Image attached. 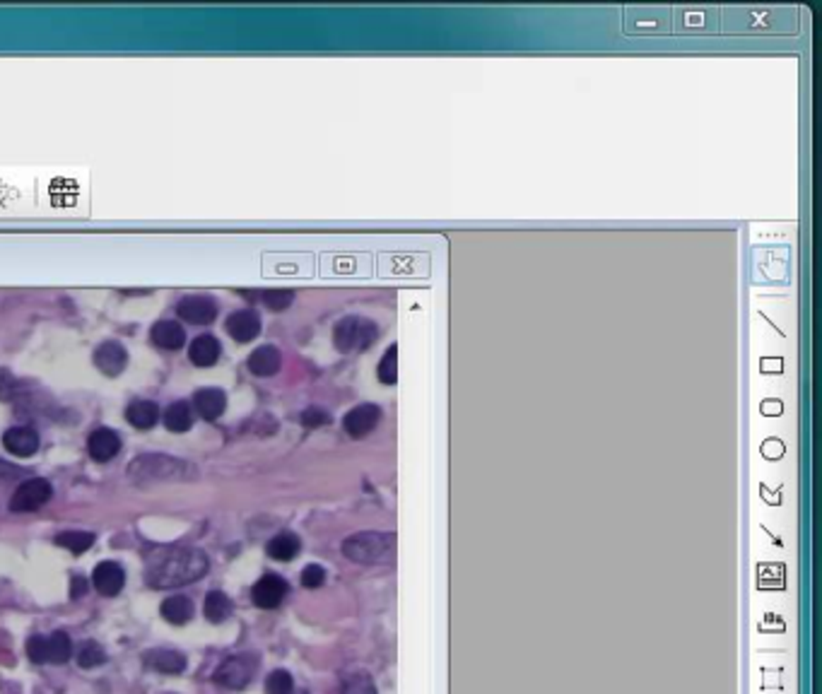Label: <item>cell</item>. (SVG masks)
I'll use <instances>...</instances> for the list:
<instances>
[{
    "instance_id": "obj_30",
    "label": "cell",
    "mask_w": 822,
    "mask_h": 694,
    "mask_svg": "<svg viewBox=\"0 0 822 694\" xmlns=\"http://www.w3.org/2000/svg\"><path fill=\"white\" fill-rule=\"evenodd\" d=\"M232 611H234L232 601H230V596H227V593H222V591H210V593L205 596L203 612H205V617H208V620H210L212 624L225 622L227 617L232 615Z\"/></svg>"
},
{
    "instance_id": "obj_4",
    "label": "cell",
    "mask_w": 822,
    "mask_h": 694,
    "mask_svg": "<svg viewBox=\"0 0 822 694\" xmlns=\"http://www.w3.org/2000/svg\"><path fill=\"white\" fill-rule=\"evenodd\" d=\"M189 475V465L167 454H142V456H135L128 465V477L135 484L171 483V480H181Z\"/></svg>"
},
{
    "instance_id": "obj_25",
    "label": "cell",
    "mask_w": 822,
    "mask_h": 694,
    "mask_svg": "<svg viewBox=\"0 0 822 694\" xmlns=\"http://www.w3.org/2000/svg\"><path fill=\"white\" fill-rule=\"evenodd\" d=\"M126 420L142 432L152 429L160 420V407H157L155 400H133L126 410Z\"/></svg>"
},
{
    "instance_id": "obj_40",
    "label": "cell",
    "mask_w": 822,
    "mask_h": 694,
    "mask_svg": "<svg viewBox=\"0 0 822 694\" xmlns=\"http://www.w3.org/2000/svg\"><path fill=\"white\" fill-rule=\"evenodd\" d=\"M17 393H22V384L7 369L0 367V400H13Z\"/></svg>"
},
{
    "instance_id": "obj_12",
    "label": "cell",
    "mask_w": 822,
    "mask_h": 694,
    "mask_svg": "<svg viewBox=\"0 0 822 694\" xmlns=\"http://www.w3.org/2000/svg\"><path fill=\"white\" fill-rule=\"evenodd\" d=\"M51 483L44 477H29L24 483L15 490L13 499H10V509L15 513H27L42 509L46 502L51 499Z\"/></svg>"
},
{
    "instance_id": "obj_13",
    "label": "cell",
    "mask_w": 822,
    "mask_h": 694,
    "mask_svg": "<svg viewBox=\"0 0 822 694\" xmlns=\"http://www.w3.org/2000/svg\"><path fill=\"white\" fill-rule=\"evenodd\" d=\"M288 593H289V586L282 576L266 574V576H260L259 582L253 583L251 601L256 608H260V611H275V608H278V605L288 598Z\"/></svg>"
},
{
    "instance_id": "obj_5",
    "label": "cell",
    "mask_w": 822,
    "mask_h": 694,
    "mask_svg": "<svg viewBox=\"0 0 822 694\" xmlns=\"http://www.w3.org/2000/svg\"><path fill=\"white\" fill-rule=\"evenodd\" d=\"M622 15V32L630 36H666L673 32V15L668 5H627Z\"/></svg>"
},
{
    "instance_id": "obj_17",
    "label": "cell",
    "mask_w": 822,
    "mask_h": 694,
    "mask_svg": "<svg viewBox=\"0 0 822 694\" xmlns=\"http://www.w3.org/2000/svg\"><path fill=\"white\" fill-rule=\"evenodd\" d=\"M92 583H94V589L102 596H119L123 586H126V572H123L119 562H99L94 572H92Z\"/></svg>"
},
{
    "instance_id": "obj_33",
    "label": "cell",
    "mask_w": 822,
    "mask_h": 694,
    "mask_svg": "<svg viewBox=\"0 0 822 694\" xmlns=\"http://www.w3.org/2000/svg\"><path fill=\"white\" fill-rule=\"evenodd\" d=\"M56 545L71 550L73 554H83L94 545V533H87V531H65V533H61L56 538Z\"/></svg>"
},
{
    "instance_id": "obj_38",
    "label": "cell",
    "mask_w": 822,
    "mask_h": 694,
    "mask_svg": "<svg viewBox=\"0 0 822 694\" xmlns=\"http://www.w3.org/2000/svg\"><path fill=\"white\" fill-rule=\"evenodd\" d=\"M27 656H29V660H34V663H49V649H46V637H42V634H34V637H29Z\"/></svg>"
},
{
    "instance_id": "obj_3",
    "label": "cell",
    "mask_w": 822,
    "mask_h": 694,
    "mask_svg": "<svg viewBox=\"0 0 822 694\" xmlns=\"http://www.w3.org/2000/svg\"><path fill=\"white\" fill-rule=\"evenodd\" d=\"M396 535L362 531L343 542V554L355 564H387L394 560Z\"/></svg>"
},
{
    "instance_id": "obj_11",
    "label": "cell",
    "mask_w": 822,
    "mask_h": 694,
    "mask_svg": "<svg viewBox=\"0 0 822 694\" xmlns=\"http://www.w3.org/2000/svg\"><path fill=\"white\" fill-rule=\"evenodd\" d=\"M259 668V659L253 653H240V656H230L220 663L215 670V682L227 689H244L251 682L253 673Z\"/></svg>"
},
{
    "instance_id": "obj_6",
    "label": "cell",
    "mask_w": 822,
    "mask_h": 694,
    "mask_svg": "<svg viewBox=\"0 0 822 694\" xmlns=\"http://www.w3.org/2000/svg\"><path fill=\"white\" fill-rule=\"evenodd\" d=\"M379 336V326L365 316H345L333 328V345L343 355H355V352L369 350Z\"/></svg>"
},
{
    "instance_id": "obj_35",
    "label": "cell",
    "mask_w": 822,
    "mask_h": 694,
    "mask_svg": "<svg viewBox=\"0 0 822 694\" xmlns=\"http://www.w3.org/2000/svg\"><path fill=\"white\" fill-rule=\"evenodd\" d=\"M260 299H263V304H266L270 311L280 314V311H288V308L292 307V302H295V292H292V289H266V292L260 295Z\"/></svg>"
},
{
    "instance_id": "obj_45",
    "label": "cell",
    "mask_w": 822,
    "mask_h": 694,
    "mask_svg": "<svg viewBox=\"0 0 822 694\" xmlns=\"http://www.w3.org/2000/svg\"><path fill=\"white\" fill-rule=\"evenodd\" d=\"M15 473H17V470H13L10 465H5V463H0V475H15Z\"/></svg>"
},
{
    "instance_id": "obj_39",
    "label": "cell",
    "mask_w": 822,
    "mask_h": 694,
    "mask_svg": "<svg viewBox=\"0 0 822 694\" xmlns=\"http://www.w3.org/2000/svg\"><path fill=\"white\" fill-rule=\"evenodd\" d=\"M326 583V569L321 564H307L302 569V586L304 589H318Z\"/></svg>"
},
{
    "instance_id": "obj_14",
    "label": "cell",
    "mask_w": 822,
    "mask_h": 694,
    "mask_svg": "<svg viewBox=\"0 0 822 694\" xmlns=\"http://www.w3.org/2000/svg\"><path fill=\"white\" fill-rule=\"evenodd\" d=\"M92 359H94L97 372L109 376V379L121 376L128 367V352L119 340H104L102 345H97V350H94Z\"/></svg>"
},
{
    "instance_id": "obj_18",
    "label": "cell",
    "mask_w": 822,
    "mask_h": 694,
    "mask_svg": "<svg viewBox=\"0 0 822 694\" xmlns=\"http://www.w3.org/2000/svg\"><path fill=\"white\" fill-rule=\"evenodd\" d=\"M225 330L227 336L237 340V343H251L253 337H259L260 333V316L253 308L234 311V314L227 316Z\"/></svg>"
},
{
    "instance_id": "obj_41",
    "label": "cell",
    "mask_w": 822,
    "mask_h": 694,
    "mask_svg": "<svg viewBox=\"0 0 822 694\" xmlns=\"http://www.w3.org/2000/svg\"><path fill=\"white\" fill-rule=\"evenodd\" d=\"M328 422H330V415L326 413V410H321V407L311 406V407H307V410L302 413V425H304V427H309V429L326 427Z\"/></svg>"
},
{
    "instance_id": "obj_24",
    "label": "cell",
    "mask_w": 822,
    "mask_h": 694,
    "mask_svg": "<svg viewBox=\"0 0 822 694\" xmlns=\"http://www.w3.org/2000/svg\"><path fill=\"white\" fill-rule=\"evenodd\" d=\"M150 337H152V343H155L157 347L176 352L181 350L183 343H186V330H183L176 321H160L152 326Z\"/></svg>"
},
{
    "instance_id": "obj_29",
    "label": "cell",
    "mask_w": 822,
    "mask_h": 694,
    "mask_svg": "<svg viewBox=\"0 0 822 694\" xmlns=\"http://www.w3.org/2000/svg\"><path fill=\"white\" fill-rule=\"evenodd\" d=\"M162 617L167 620L169 624H176V627H181L193 617L196 608H193V601L189 596H171L167 598L160 608Z\"/></svg>"
},
{
    "instance_id": "obj_20",
    "label": "cell",
    "mask_w": 822,
    "mask_h": 694,
    "mask_svg": "<svg viewBox=\"0 0 822 694\" xmlns=\"http://www.w3.org/2000/svg\"><path fill=\"white\" fill-rule=\"evenodd\" d=\"M87 451H90V456L97 463L112 461V458L119 456L121 436L109 427L94 429L90 435V439H87Z\"/></svg>"
},
{
    "instance_id": "obj_1",
    "label": "cell",
    "mask_w": 822,
    "mask_h": 694,
    "mask_svg": "<svg viewBox=\"0 0 822 694\" xmlns=\"http://www.w3.org/2000/svg\"><path fill=\"white\" fill-rule=\"evenodd\" d=\"M721 29L731 36L798 34L796 5H729L721 10Z\"/></svg>"
},
{
    "instance_id": "obj_31",
    "label": "cell",
    "mask_w": 822,
    "mask_h": 694,
    "mask_svg": "<svg viewBox=\"0 0 822 694\" xmlns=\"http://www.w3.org/2000/svg\"><path fill=\"white\" fill-rule=\"evenodd\" d=\"M46 649H49V663H65L73 656V641L65 631H54L51 637H46Z\"/></svg>"
},
{
    "instance_id": "obj_32",
    "label": "cell",
    "mask_w": 822,
    "mask_h": 694,
    "mask_svg": "<svg viewBox=\"0 0 822 694\" xmlns=\"http://www.w3.org/2000/svg\"><path fill=\"white\" fill-rule=\"evenodd\" d=\"M377 376L384 386H394L398 381V345H388V350L384 352V357L379 359L377 367Z\"/></svg>"
},
{
    "instance_id": "obj_7",
    "label": "cell",
    "mask_w": 822,
    "mask_h": 694,
    "mask_svg": "<svg viewBox=\"0 0 822 694\" xmlns=\"http://www.w3.org/2000/svg\"><path fill=\"white\" fill-rule=\"evenodd\" d=\"M673 32L680 36H709L721 32V7L678 5L670 7Z\"/></svg>"
},
{
    "instance_id": "obj_8",
    "label": "cell",
    "mask_w": 822,
    "mask_h": 694,
    "mask_svg": "<svg viewBox=\"0 0 822 694\" xmlns=\"http://www.w3.org/2000/svg\"><path fill=\"white\" fill-rule=\"evenodd\" d=\"M379 270L377 273L381 278H401V275H410V278H427L429 275V256L427 253H381L377 260Z\"/></svg>"
},
{
    "instance_id": "obj_2",
    "label": "cell",
    "mask_w": 822,
    "mask_h": 694,
    "mask_svg": "<svg viewBox=\"0 0 822 694\" xmlns=\"http://www.w3.org/2000/svg\"><path fill=\"white\" fill-rule=\"evenodd\" d=\"M210 569V560L198 547H162L152 554L145 567L150 589L167 591L201 582Z\"/></svg>"
},
{
    "instance_id": "obj_43",
    "label": "cell",
    "mask_w": 822,
    "mask_h": 694,
    "mask_svg": "<svg viewBox=\"0 0 822 694\" xmlns=\"http://www.w3.org/2000/svg\"><path fill=\"white\" fill-rule=\"evenodd\" d=\"M781 451H784V446H781L779 442H767L765 446H762V454H765V456H769V458H777L781 454Z\"/></svg>"
},
{
    "instance_id": "obj_23",
    "label": "cell",
    "mask_w": 822,
    "mask_h": 694,
    "mask_svg": "<svg viewBox=\"0 0 822 694\" xmlns=\"http://www.w3.org/2000/svg\"><path fill=\"white\" fill-rule=\"evenodd\" d=\"M282 367V355L278 347L273 345H260L256 350L251 352V357H249V369L256 376H273V374L280 372Z\"/></svg>"
},
{
    "instance_id": "obj_37",
    "label": "cell",
    "mask_w": 822,
    "mask_h": 694,
    "mask_svg": "<svg viewBox=\"0 0 822 694\" xmlns=\"http://www.w3.org/2000/svg\"><path fill=\"white\" fill-rule=\"evenodd\" d=\"M343 694H379L367 673H352L343 685Z\"/></svg>"
},
{
    "instance_id": "obj_15",
    "label": "cell",
    "mask_w": 822,
    "mask_h": 694,
    "mask_svg": "<svg viewBox=\"0 0 822 694\" xmlns=\"http://www.w3.org/2000/svg\"><path fill=\"white\" fill-rule=\"evenodd\" d=\"M176 314L193 326H210L218 318V302L205 295H189L176 304Z\"/></svg>"
},
{
    "instance_id": "obj_36",
    "label": "cell",
    "mask_w": 822,
    "mask_h": 694,
    "mask_svg": "<svg viewBox=\"0 0 822 694\" xmlns=\"http://www.w3.org/2000/svg\"><path fill=\"white\" fill-rule=\"evenodd\" d=\"M266 692L268 694H289L295 692V680L288 670H273L266 678Z\"/></svg>"
},
{
    "instance_id": "obj_22",
    "label": "cell",
    "mask_w": 822,
    "mask_h": 694,
    "mask_svg": "<svg viewBox=\"0 0 822 694\" xmlns=\"http://www.w3.org/2000/svg\"><path fill=\"white\" fill-rule=\"evenodd\" d=\"M220 355H222V345H220L218 337L208 336V333L198 336L189 347V359L196 367H201V369H208V367L215 365Z\"/></svg>"
},
{
    "instance_id": "obj_19",
    "label": "cell",
    "mask_w": 822,
    "mask_h": 694,
    "mask_svg": "<svg viewBox=\"0 0 822 694\" xmlns=\"http://www.w3.org/2000/svg\"><path fill=\"white\" fill-rule=\"evenodd\" d=\"M3 446L13 456L29 458L39 451V435L32 427H22V425L20 427H10L3 435Z\"/></svg>"
},
{
    "instance_id": "obj_44",
    "label": "cell",
    "mask_w": 822,
    "mask_h": 694,
    "mask_svg": "<svg viewBox=\"0 0 822 694\" xmlns=\"http://www.w3.org/2000/svg\"><path fill=\"white\" fill-rule=\"evenodd\" d=\"M762 413H765V415H779V413H781V406H779V403H777V400H769V403H762Z\"/></svg>"
},
{
    "instance_id": "obj_42",
    "label": "cell",
    "mask_w": 822,
    "mask_h": 694,
    "mask_svg": "<svg viewBox=\"0 0 822 694\" xmlns=\"http://www.w3.org/2000/svg\"><path fill=\"white\" fill-rule=\"evenodd\" d=\"M84 591H87V582H84L83 576H73V582H71V598L84 596Z\"/></svg>"
},
{
    "instance_id": "obj_46",
    "label": "cell",
    "mask_w": 822,
    "mask_h": 694,
    "mask_svg": "<svg viewBox=\"0 0 822 694\" xmlns=\"http://www.w3.org/2000/svg\"><path fill=\"white\" fill-rule=\"evenodd\" d=\"M289 694H307V692H304V689H302V692H289Z\"/></svg>"
},
{
    "instance_id": "obj_28",
    "label": "cell",
    "mask_w": 822,
    "mask_h": 694,
    "mask_svg": "<svg viewBox=\"0 0 822 694\" xmlns=\"http://www.w3.org/2000/svg\"><path fill=\"white\" fill-rule=\"evenodd\" d=\"M164 427H167L169 432H176V435L189 432V429L193 427V407H191L186 400H174V403L167 407V413H164Z\"/></svg>"
},
{
    "instance_id": "obj_9",
    "label": "cell",
    "mask_w": 822,
    "mask_h": 694,
    "mask_svg": "<svg viewBox=\"0 0 822 694\" xmlns=\"http://www.w3.org/2000/svg\"><path fill=\"white\" fill-rule=\"evenodd\" d=\"M314 266H317V259L311 253H266L263 256L266 278H280V275L309 278L314 275Z\"/></svg>"
},
{
    "instance_id": "obj_34",
    "label": "cell",
    "mask_w": 822,
    "mask_h": 694,
    "mask_svg": "<svg viewBox=\"0 0 822 694\" xmlns=\"http://www.w3.org/2000/svg\"><path fill=\"white\" fill-rule=\"evenodd\" d=\"M104 660L106 651L97 644V641H84L78 649V666L84 668V670H92V668L102 666Z\"/></svg>"
},
{
    "instance_id": "obj_21",
    "label": "cell",
    "mask_w": 822,
    "mask_h": 694,
    "mask_svg": "<svg viewBox=\"0 0 822 694\" xmlns=\"http://www.w3.org/2000/svg\"><path fill=\"white\" fill-rule=\"evenodd\" d=\"M193 410H196L203 420L215 422L218 417H222L227 407V396L220 388H201L193 396Z\"/></svg>"
},
{
    "instance_id": "obj_26",
    "label": "cell",
    "mask_w": 822,
    "mask_h": 694,
    "mask_svg": "<svg viewBox=\"0 0 822 694\" xmlns=\"http://www.w3.org/2000/svg\"><path fill=\"white\" fill-rule=\"evenodd\" d=\"M299 550H302V542H299V538H297L295 533H289V531H282V533H278L275 538L268 540V545H266L268 557H270V560H278V562L295 560L297 554H299Z\"/></svg>"
},
{
    "instance_id": "obj_27",
    "label": "cell",
    "mask_w": 822,
    "mask_h": 694,
    "mask_svg": "<svg viewBox=\"0 0 822 694\" xmlns=\"http://www.w3.org/2000/svg\"><path fill=\"white\" fill-rule=\"evenodd\" d=\"M148 663L155 668L157 673L164 675H179L186 670V656L174 651V649H157V651H150Z\"/></svg>"
},
{
    "instance_id": "obj_16",
    "label": "cell",
    "mask_w": 822,
    "mask_h": 694,
    "mask_svg": "<svg viewBox=\"0 0 822 694\" xmlns=\"http://www.w3.org/2000/svg\"><path fill=\"white\" fill-rule=\"evenodd\" d=\"M384 413L379 406L374 403H362V406L352 407L350 413L343 417V429L347 432V436L352 439H365L367 435H372L377 425L381 422Z\"/></svg>"
},
{
    "instance_id": "obj_10",
    "label": "cell",
    "mask_w": 822,
    "mask_h": 694,
    "mask_svg": "<svg viewBox=\"0 0 822 694\" xmlns=\"http://www.w3.org/2000/svg\"><path fill=\"white\" fill-rule=\"evenodd\" d=\"M374 273L372 253H326L321 256V275L336 278V275H359L369 278Z\"/></svg>"
}]
</instances>
